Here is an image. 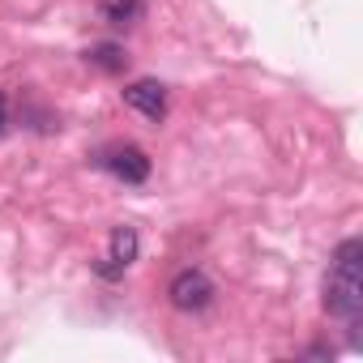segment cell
<instances>
[{
  "mask_svg": "<svg viewBox=\"0 0 363 363\" xmlns=\"http://www.w3.org/2000/svg\"><path fill=\"white\" fill-rule=\"evenodd\" d=\"M325 312L350 325L363 312V244L359 240H342L333 248L329 278H325Z\"/></svg>",
  "mask_w": 363,
  "mask_h": 363,
  "instance_id": "cell-1",
  "label": "cell"
},
{
  "mask_svg": "<svg viewBox=\"0 0 363 363\" xmlns=\"http://www.w3.org/2000/svg\"><path fill=\"white\" fill-rule=\"evenodd\" d=\"M167 299H171L175 312H201V308L214 303V282L201 269H179L167 282Z\"/></svg>",
  "mask_w": 363,
  "mask_h": 363,
  "instance_id": "cell-2",
  "label": "cell"
},
{
  "mask_svg": "<svg viewBox=\"0 0 363 363\" xmlns=\"http://www.w3.org/2000/svg\"><path fill=\"white\" fill-rule=\"evenodd\" d=\"M124 103L137 111V116H145V120H167V86L162 82H154V77H137V82H128L124 86Z\"/></svg>",
  "mask_w": 363,
  "mask_h": 363,
  "instance_id": "cell-3",
  "label": "cell"
},
{
  "mask_svg": "<svg viewBox=\"0 0 363 363\" xmlns=\"http://www.w3.org/2000/svg\"><path fill=\"white\" fill-rule=\"evenodd\" d=\"M103 167L116 179H124V184H145V179H150V154L141 145H116V150H107Z\"/></svg>",
  "mask_w": 363,
  "mask_h": 363,
  "instance_id": "cell-4",
  "label": "cell"
},
{
  "mask_svg": "<svg viewBox=\"0 0 363 363\" xmlns=\"http://www.w3.org/2000/svg\"><path fill=\"white\" fill-rule=\"evenodd\" d=\"M133 261H137V231H133V227H116L111 240H107V257H103L94 269H99L103 278H120Z\"/></svg>",
  "mask_w": 363,
  "mask_h": 363,
  "instance_id": "cell-5",
  "label": "cell"
},
{
  "mask_svg": "<svg viewBox=\"0 0 363 363\" xmlns=\"http://www.w3.org/2000/svg\"><path fill=\"white\" fill-rule=\"evenodd\" d=\"M141 13H145L141 0H107V5H103V22H107L111 30H128V26H137Z\"/></svg>",
  "mask_w": 363,
  "mask_h": 363,
  "instance_id": "cell-6",
  "label": "cell"
},
{
  "mask_svg": "<svg viewBox=\"0 0 363 363\" xmlns=\"http://www.w3.org/2000/svg\"><path fill=\"white\" fill-rule=\"evenodd\" d=\"M86 65H94L99 73H124L128 69V52L120 43H99L86 52Z\"/></svg>",
  "mask_w": 363,
  "mask_h": 363,
  "instance_id": "cell-7",
  "label": "cell"
},
{
  "mask_svg": "<svg viewBox=\"0 0 363 363\" xmlns=\"http://www.w3.org/2000/svg\"><path fill=\"white\" fill-rule=\"evenodd\" d=\"M9 128V99H5V90H0V133Z\"/></svg>",
  "mask_w": 363,
  "mask_h": 363,
  "instance_id": "cell-8",
  "label": "cell"
}]
</instances>
